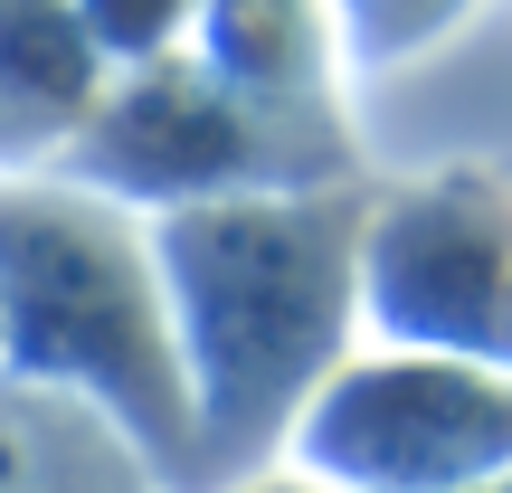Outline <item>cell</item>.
Segmentation results:
<instances>
[{
    "instance_id": "1",
    "label": "cell",
    "mask_w": 512,
    "mask_h": 493,
    "mask_svg": "<svg viewBox=\"0 0 512 493\" xmlns=\"http://www.w3.org/2000/svg\"><path fill=\"white\" fill-rule=\"evenodd\" d=\"M361 238L370 200L323 190H238V200L162 209V294L200 408V493L266 465L313 408V389L351 361L361 332Z\"/></svg>"
},
{
    "instance_id": "2",
    "label": "cell",
    "mask_w": 512,
    "mask_h": 493,
    "mask_svg": "<svg viewBox=\"0 0 512 493\" xmlns=\"http://www.w3.org/2000/svg\"><path fill=\"white\" fill-rule=\"evenodd\" d=\"M0 370L105 408L171 493H200V408L143 209L0 171Z\"/></svg>"
},
{
    "instance_id": "3",
    "label": "cell",
    "mask_w": 512,
    "mask_h": 493,
    "mask_svg": "<svg viewBox=\"0 0 512 493\" xmlns=\"http://www.w3.org/2000/svg\"><path fill=\"white\" fill-rule=\"evenodd\" d=\"M67 181L105 190V200L143 209H200L238 200V190H323L351 181V143L332 114H275L238 95L209 57H152L105 86L67 152Z\"/></svg>"
},
{
    "instance_id": "4",
    "label": "cell",
    "mask_w": 512,
    "mask_h": 493,
    "mask_svg": "<svg viewBox=\"0 0 512 493\" xmlns=\"http://www.w3.org/2000/svg\"><path fill=\"white\" fill-rule=\"evenodd\" d=\"M285 456L342 493H465L512 465V370L456 351H351Z\"/></svg>"
},
{
    "instance_id": "5",
    "label": "cell",
    "mask_w": 512,
    "mask_h": 493,
    "mask_svg": "<svg viewBox=\"0 0 512 493\" xmlns=\"http://www.w3.org/2000/svg\"><path fill=\"white\" fill-rule=\"evenodd\" d=\"M361 323L399 351L512 370V171L446 162L370 200Z\"/></svg>"
},
{
    "instance_id": "6",
    "label": "cell",
    "mask_w": 512,
    "mask_h": 493,
    "mask_svg": "<svg viewBox=\"0 0 512 493\" xmlns=\"http://www.w3.org/2000/svg\"><path fill=\"white\" fill-rule=\"evenodd\" d=\"M105 105V48L76 0H0V171L76 152Z\"/></svg>"
},
{
    "instance_id": "7",
    "label": "cell",
    "mask_w": 512,
    "mask_h": 493,
    "mask_svg": "<svg viewBox=\"0 0 512 493\" xmlns=\"http://www.w3.org/2000/svg\"><path fill=\"white\" fill-rule=\"evenodd\" d=\"M0 493H162L105 408L0 370Z\"/></svg>"
},
{
    "instance_id": "8",
    "label": "cell",
    "mask_w": 512,
    "mask_h": 493,
    "mask_svg": "<svg viewBox=\"0 0 512 493\" xmlns=\"http://www.w3.org/2000/svg\"><path fill=\"white\" fill-rule=\"evenodd\" d=\"M332 0H200V57L275 114H332Z\"/></svg>"
},
{
    "instance_id": "9",
    "label": "cell",
    "mask_w": 512,
    "mask_h": 493,
    "mask_svg": "<svg viewBox=\"0 0 512 493\" xmlns=\"http://www.w3.org/2000/svg\"><path fill=\"white\" fill-rule=\"evenodd\" d=\"M465 10H475V0H332V19H342V48L361 57V67L418 57L427 38H446Z\"/></svg>"
},
{
    "instance_id": "10",
    "label": "cell",
    "mask_w": 512,
    "mask_h": 493,
    "mask_svg": "<svg viewBox=\"0 0 512 493\" xmlns=\"http://www.w3.org/2000/svg\"><path fill=\"white\" fill-rule=\"evenodd\" d=\"M105 48V67H152L181 29H200V0H76Z\"/></svg>"
},
{
    "instance_id": "11",
    "label": "cell",
    "mask_w": 512,
    "mask_h": 493,
    "mask_svg": "<svg viewBox=\"0 0 512 493\" xmlns=\"http://www.w3.org/2000/svg\"><path fill=\"white\" fill-rule=\"evenodd\" d=\"M238 493H342V484H323V475L294 465V475H256V484H238Z\"/></svg>"
},
{
    "instance_id": "12",
    "label": "cell",
    "mask_w": 512,
    "mask_h": 493,
    "mask_svg": "<svg viewBox=\"0 0 512 493\" xmlns=\"http://www.w3.org/2000/svg\"><path fill=\"white\" fill-rule=\"evenodd\" d=\"M465 493H512V465H503V475H484V484H465Z\"/></svg>"
}]
</instances>
